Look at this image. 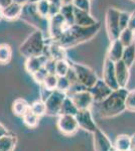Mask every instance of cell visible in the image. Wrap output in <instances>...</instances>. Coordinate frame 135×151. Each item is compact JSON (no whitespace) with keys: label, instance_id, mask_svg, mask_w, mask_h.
<instances>
[{"label":"cell","instance_id":"6da1fadb","mask_svg":"<svg viewBox=\"0 0 135 151\" xmlns=\"http://www.w3.org/2000/svg\"><path fill=\"white\" fill-rule=\"evenodd\" d=\"M128 90L126 88H119L113 92L105 100L97 103L99 115L103 118H111L126 110V98Z\"/></svg>","mask_w":135,"mask_h":151},{"label":"cell","instance_id":"7a4b0ae2","mask_svg":"<svg viewBox=\"0 0 135 151\" xmlns=\"http://www.w3.org/2000/svg\"><path fill=\"white\" fill-rule=\"evenodd\" d=\"M100 27H101V24L99 22L92 26H80L77 24H73L66 29L65 32L58 40L55 41L58 42L65 48L74 47L78 43L84 42L95 36L96 33L99 31Z\"/></svg>","mask_w":135,"mask_h":151},{"label":"cell","instance_id":"3957f363","mask_svg":"<svg viewBox=\"0 0 135 151\" xmlns=\"http://www.w3.org/2000/svg\"><path fill=\"white\" fill-rule=\"evenodd\" d=\"M45 47V41L43 31L35 30L23 41V43L19 47V50H20L21 55H24V57L30 58L43 55Z\"/></svg>","mask_w":135,"mask_h":151},{"label":"cell","instance_id":"277c9868","mask_svg":"<svg viewBox=\"0 0 135 151\" xmlns=\"http://www.w3.org/2000/svg\"><path fill=\"white\" fill-rule=\"evenodd\" d=\"M120 10L110 7L108 8L106 12V30L107 35L110 40H117L121 32L119 24V16H120Z\"/></svg>","mask_w":135,"mask_h":151},{"label":"cell","instance_id":"5b68a950","mask_svg":"<svg viewBox=\"0 0 135 151\" xmlns=\"http://www.w3.org/2000/svg\"><path fill=\"white\" fill-rule=\"evenodd\" d=\"M72 67L75 70L76 75H77L78 82L82 86H84L86 89L92 88L98 81L97 75L89 67H86V65L81 64H73Z\"/></svg>","mask_w":135,"mask_h":151},{"label":"cell","instance_id":"8992f818","mask_svg":"<svg viewBox=\"0 0 135 151\" xmlns=\"http://www.w3.org/2000/svg\"><path fill=\"white\" fill-rule=\"evenodd\" d=\"M67 94L62 91L55 90L51 91L48 97L45 99V103L46 107V115L50 116H58L60 115V111L62 108L63 102L65 101Z\"/></svg>","mask_w":135,"mask_h":151},{"label":"cell","instance_id":"52a82bcc","mask_svg":"<svg viewBox=\"0 0 135 151\" xmlns=\"http://www.w3.org/2000/svg\"><path fill=\"white\" fill-rule=\"evenodd\" d=\"M56 126L58 131L65 136H72L79 130V125L75 115H58Z\"/></svg>","mask_w":135,"mask_h":151},{"label":"cell","instance_id":"ba28073f","mask_svg":"<svg viewBox=\"0 0 135 151\" xmlns=\"http://www.w3.org/2000/svg\"><path fill=\"white\" fill-rule=\"evenodd\" d=\"M71 99H72L73 103L77 107L78 110H88L91 109V107L94 104V98H93L92 94L88 89H83L78 92H75L72 95H70Z\"/></svg>","mask_w":135,"mask_h":151},{"label":"cell","instance_id":"9c48e42d","mask_svg":"<svg viewBox=\"0 0 135 151\" xmlns=\"http://www.w3.org/2000/svg\"><path fill=\"white\" fill-rule=\"evenodd\" d=\"M69 26L70 24L67 23V21L65 20L61 13L51 17L50 22H48V31H50L51 38L53 40H58Z\"/></svg>","mask_w":135,"mask_h":151},{"label":"cell","instance_id":"30bf717a","mask_svg":"<svg viewBox=\"0 0 135 151\" xmlns=\"http://www.w3.org/2000/svg\"><path fill=\"white\" fill-rule=\"evenodd\" d=\"M76 119H77L79 128L83 129L84 131H87L89 133H94L98 129V126L93 119L91 110H80L76 114Z\"/></svg>","mask_w":135,"mask_h":151},{"label":"cell","instance_id":"8fae6325","mask_svg":"<svg viewBox=\"0 0 135 151\" xmlns=\"http://www.w3.org/2000/svg\"><path fill=\"white\" fill-rule=\"evenodd\" d=\"M103 80L112 90L119 89L116 73H115V63L108 58H105L104 67H103Z\"/></svg>","mask_w":135,"mask_h":151},{"label":"cell","instance_id":"7c38bea8","mask_svg":"<svg viewBox=\"0 0 135 151\" xmlns=\"http://www.w3.org/2000/svg\"><path fill=\"white\" fill-rule=\"evenodd\" d=\"M88 90L91 92L93 98H94V102H96V103L102 102L103 100L106 99L113 92V90L104 82L103 79L102 80L98 79V81L96 82V84L94 86Z\"/></svg>","mask_w":135,"mask_h":151},{"label":"cell","instance_id":"4fadbf2b","mask_svg":"<svg viewBox=\"0 0 135 151\" xmlns=\"http://www.w3.org/2000/svg\"><path fill=\"white\" fill-rule=\"evenodd\" d=\"M94 135V149L95 151H112L113 144L111 140L108 138V136L105 134L101 129L98 128L97 130L93 133Z\"/></svg>","mask_w":135,"mask_h":151},{"label":"cell","instance_id":"5bb4252c","mask_svg":"<svg viewBox=\"0 0 135 151\" xmlns=\"http://www.w3.org/2000/svg\"><path fill=\"white\" fill-rule=\"evenodd\" d=\"M130 68L122 60L115 63V73H116V79L118 82L119 88H126L129 81Z\"/></svg>","mask_w":135,"mask_h":151},{"label":"cell","instance_id":"9a60e30c","mask_svg":"<svg viewBox=\"0 0 135 151\" xmlns=\"http://www.w3.org/2000/svg\"><path fill=\"white\" fill-rule=\"evenodd\" d=\"M48 57H45V55H38V57H30L27 58L25 62V70L28 74L33 75L35 72H38V70H40L41 68L45 67V64L48 60Z\"/></svg>","mask_w":135,"mask_h":151},{"label":"cell","instance_id":"2e32d148","mask_svg":"<svg viewBox=\"0 0 135 151\" xmlns=\"http://www.w3.org/2000/svg\"><path fill=\"white\" fill-rule=\"evenodd\" d=\"M124 48H125V47L122 45L121 41H120L118 38H117V40H111L110 47L108 48L107 58L114 63L118 62V60H122Z\"/></svg>","mask_w":135,"mask_h":151},{"label":"cell","instance_id":"e0dca14e","mask_svg":"<svg viewBox=\"0 0 135 151\" xmlns=\"http://www.w3.org/2000/svg\"><path fill=\"white\" fill-rule=\"evenodd\" d=\"M96 23L97 21L90 12L80 10L75 7V24L80 26H92Z\"/></svg>","mask_w":135,"mask_h":151},{"label":"cell","instance_id":"ac0fdd59","mask_svg":"<svg viewBox=\"0 0 135 151\" xmlns=\"http://www.w3.org/2000/svg\"><path fill=\"white\" fill-rule=\"evenodd\" d=\"M45 47L48 48V55L46 57L53 58L56 60H64L66 58V50L65 47H62L58 42H56L53 40V42L50 45H46Z\"/></svg>","mask_w":135,"mask_h":151},{"label":"cell","instance_id":"d6986e66","mask_svg":"<svg viewBox=\"0 0 135 151\" xmlns=\"http://www.w3.org/2000/svg\"><path fill=\"white\" fill-rule=\"evenodd\" d=\"M22 9V5H19V4L13 2L6 8L2 9V15H3V18L7 19V20H14V19H17L21 16Z\"/></svg>","mask_w":135,"mask_h":151},{"label":"cell","instance_id":"ffe728a7","mask_svg":"<svg viewBox=\"0 0 135 151\" xmlns=\"http://www.w3.org/2000/svg\"><path fill=\"white\" fill-rule=\"evenodd\" d=\"M17 144L16 135L7 133L0 137V151H14Z\"/></svg>","mask_w":135,"mask_h":151},{"label":"cell","instance_id":"44dd1931","mask_svg":"<svg viewBox=\"0 0 135 151\" xmlns=\"http://www.w3.org/2000/svg\"><path fill=\"white\" fill-rule=\"evenodd\" d=\"M113 147L115 151H131V136L126 134L117 136Z\"/></svg>","mask_w":135,"mask_h":151},{"label":"cell","instance_id":"7402d4cb","mask_svg":"<svg viewBox=\"0 0 135 151\" xmlns=\"http://www.w3.org/2000/svg\"><path fill=\"white\" fill-rule=\"evenodd\" d=\"M29 109H30V105L24 99H17L12 104V112L14 113V115L18 117H22Z\"/></svg>","mask_w":135,"mask_h":151},{"label":"cell","instance_id":"603a6c76","mask_svg":"<svg viewBox=\"0 0 135 151\" xmlns=\"http://www.w3.org/2000/svg\"><path fill=\"white\" fill-rule=\"evenodd\" d=\"M60 13L63 15L68 24H75V6L73 4H62Z\"/></svg>","mask_w":135,"mask_h":151},{"label":"cell","instance_id":"cb8c5ba5","mask_svg":"<svg viewBox=\"0 0 135 151\" xmlns=\"http://www.w3.org/2000/svg\"><path fill=\"white\" fill-rule=\"evenodd\" d=\"M78 109L73 103L72 99L70 97H66L65 101L63 102L62 108L60 111V115H76L78 113Z\"/></svg>","mask_w":135,"mask_h":151},{"label":"cell","instance_id":"d4e9b609","mask_svg":"<svg viewBox=\"0 0 135 151\" xmlns=\"http://www.w3.org/2000/svg\"><path fill=\"white\" fill-rule=\"evenodd\" d=\"M118 40L121 41L122 45L126 47L135 42V32L132 31L131 29H129L128 27H126V28H124L123 30H121Z\"/></svg>","mask_w":135,"mask_h":151},{"label":"cell","instance_id":"484cf974","mask_svg":"<svg viewBox=\"0 0 135 151\" xmlns=\"http://www.w3.org/2000/svg\"><path fill=\"white\" fill-rule=\"evenodd\" d=\"M122 60H123L129 68H131L132 65H133L135 62V42L124 48L123 55H122Z\"/></svg>","mask_w":135,"mask_h":151},{"label":"cell","instance_id":"4316f807","mask_svg":"<svg viewBox=\"0 0 135 151\" xmlns=\"http://www.w3.org/2000/svg\"><path fill=\"white\" fill-rule=\"evenodd\" d=\"M50 7L51 2L48 0H40V1L35 3L36 12L43 18H48V16H50Z\"/></svg>","mask_w":135,"mask_h":151},{"label":"cell","instance_id":"83f0119b","mask_svg":"<svg viewBox=\"0 0 135 151\" xmlns=\"http://www.w3.org/2000/svg\"><path fill=\"white\" fill-rule=\"evenodd\" d=\"M12 57V50L7 43L0 45V65H5L10 62Z\"/></svg>","mask_w":135,"mask_h":151},{"label":"cell","instance_id":"f1b7e54d","mask_svg":"<svg viewBox=\"0 0 135 151\" xmlns=\"http://www.w3.org/2000/svg\"><path fill=\"white\" fill-rule=\"evenodd\" d=\"M23 123L27 126L28 128H35L38 127V122H40V117L36 116L33 112L30 111V109L26 112L25 114L22 116Z\"/></svg>","mask_w":135,"mask_h":151},{"label":"cell","instance_id":"f546056e","mask_svg":"<svg viewBox=\"0 0 135 151\" xmlns=\"http://www.w3.org/2000/svg\"><path fill=\"white\" fill-rule=\"evenodd\" d=\"M30 111L33 112L36 116L40 118L41 116L46 114V107L43 100H36L30 105Z\"/></svg>","mask_w":135,"mask_h":151},{"label":"cell","instance_id":"4dcf8cb0","mask_svg":"<svg viewBox=\"0 0 135 151\" xmlns=\"http://www.w3.org/2000/svg\"><path fill=\"white\" fill-rule=\"evenodd\" d=\"M58 79V77L56 75L48 74L45 79V81L43 82L41 86H43V88H45V90H48V91H50V92L55 91V90H56Z\"/></svg>","mask_w":135,"mask_h":151},{"label":"cell","instance_id":"1f68e13d","mask_svg":"<svg viewBox=\"0 0 135 151\" xmlns=\"http://www.w3.org/2000/svg\"><path fill=\"white\" fill-rule=\"evenodd\" d=\"M71 68V65L68 63L66 58L56 60V75L58 77H65Z\"/></svg>","mask_w":135,"mask_h":151},{"label":"cell","instance_id":"d6a6232c","mask_svg":"<svg viewBox=\"0 0 135 151\" xmlns=\"http://www.w3.org/2000/svg\"><path fill=\"white\" fill-rule=\"evenodd\" d=\"M71 88V83L67 79V77H58V85H56V90L62 91L64 93H67Z\"/></svg>","mask_w":135,"mask_h":151},{"label":"cell","instance_id":"836d02e7","mask_svg":"<svg viewBox=\"0 0 135 151\" xmlns=\"http://www.w3.org/2000/svg\"><path fill=\"white\" fill-rule=\"evenodd\" d=\"M126 110L135 112V90L128 91L126 98Z\"/></svg>","mask_w":135,"mask_h":151},{"label":"cell","instance_id":"e575fe53","mask_svg":"<svg viewBox=\"0 0 135 151\" xmlns=\"http://www.w3.org/2000/svg\"><path fill=\"white\" fill-rule=\"evenodd\" d=\"M73 5L75 6L76 8L80 9V10L90 12V8H91L90 0H74Z\"/></svg>","mask_w":135,"mask_h":151},{"label":"cell","instance_id":"d590c367","mask_svg":"<svg viewBox=\"0 0 135 151\" xmlns=\"http://www.w3.org/2000/svg\"><path fill=\"white\" fill-rule=\"evenodd\" d=\"M48 75V70L45 69V67L41 68L40 70H38V72H35L34 74L32 75V78L33 80L35 81L36 83H38V84H43V82L45 81V79L46 78V76Z\"/></svg>","mask_w":135,"mask_h":151},{"label":"cell","instance_id":"8d00e7d4","mask_svg":"<svg viewBox=\"0 0 135 151\" xmlns=\"http://www.w3.org/2000/svg\"><path fill=\"white\" fill-rule=\"evenodd\" d=\"M129 17H130V13H128V12H125V11L120 12L119 24H120V28H121V30H123L124 28L127 27V25H128V21H129Z\"/></svg>","mask_w":135,"mask_h":151},{"label":"cell","instance_id":"74e56055","mask_svg":"<svg viewBox=\"0 0 135 151\" xmlns=\"http://www.w3.org/2000/svg\"><path fill=\"white\" fill-rule=\"evenodd\" d=\"M56 60H53V58H48V60H46V62L45 64V69L48 70V74L56 75Z\"/></svg>","mask_w":135,"mask_h":151},{"label":"cell","instance_id":"f35d334b","mask_svg":"<svg viewBox=\"0 0 135 151\" xmlns=\"http://www.w3.org/2000/svg\"><path fill=\"white\" fill-rule=\"evenodd\" d=\"M61 4H56V3H51V7H50V16L48 18L53 17V16L56 15V14L60 13L61 10Z\"/></svg>","mask_w":135,"mask_h":151},{"label":"cell","instance_id":"ab89813d","mask_svg":"<svg viewBox=\"0 0 135 151\" xmlns=\"http://www.w3.org/2000/svg\"><path fill=\"white\" fill-rule=\"evenodd\" d=\"M127 27L135 32V11H133L132 13H130V17H129V21H128V25H127Z\"/></svg>","mask_w":135,"mask_h":151},{"label":"cell","instance_id":"60d3db41","mask_svg":"<svg viewBox=\"0 0 135 151\" xmlns=\"http://www.w3.org/2000/svg\"><path fill=\"white\" fill-rule=\"evenodd\" d=\"M11 3H13V0H0V8L4 9L7 6H9Z\"/></svg>","mask_w":135,"mask_h":151},{"label":"cell","instance_id":"b9f144b4","mask_svg":"<svg viewBox=\"0 0 135 151\" xmlns=\"http://www.w3.org/2000/svg\"><path fill=\"white\" fill-rule=\"evenodd\" d=\"M7 133H9V132H8V130L6 129V127L0 123V137H2V136L5 135V134H7Z\"/></svg>","mask_w":135,"mask_h":151},{"label":"cell","instance_id":"7bdbcfd3","mask_svg":"<svg viewBox=\"0 0 135 151\" xmlns=\"http://www.w3.org/2000/svg\"><path fill=\"white\" fill-rule=\"evenodd\" d=\"M13 2H15V3L19 4V5L24 6L25 4H27V3H28L29 0H13Z\"/></svg>","mask_w":135,"mask_h":151},{"label":"cell","instance_id":"ee69618b","mask_svg":"<svg viewBox=\"0 0 135 151\" xmlns=\"http://www.w3.org/2000/svg\"><path fill=\"white\" fill-rule=\"evenodd\" d=\"M131 150H135V134L131 136Z\"/></svg>","mask_w":135,"mask_h":151},{"label":"cell","instance_id":"f6af8a7d","mask_svg":"<svg viewBox=\"0 0 135 151\" xmlns=\"http://www.w3.org/2000/svg\"><path fill=\"white\" fill-rule=\"evenodd\" d=\"M74 0H61L62 4H73Z\"/></svg>","mask_w":135,"mask_h":151},{"label":"cell","instance_id":"bcb514c9","mask_svg":"<svg viewBox=\"0 0 135 151\" xmlns=\"http://www.w3.org/2000/svg\"><path fill=\"white\" fill-rule=\"evenodd\" d=\"M48 1H50V2H51V3L61 4V5H62V2H61V0H48Z\"/></svg>","mask_w":135,"mask_h":151},{"label":"cell","instance_id":"7dc6e473","mask_svg":"<svg viewBox=\"0 0 135 151\" xmlns=\"http://www.w3.org/2000/svg\"><path fill=\"white\" fill-rule=\"evenodd\" d=\"M40 0H29V2L28 3H33V4H35L36 2H38Z\"/></svg>","mask_w":135,"mask_h":151},{"label":"cell","instance_id":"c3c4849f","mask_svg":"<svg viewBox=\"0 0 135 151\" xmlns=\"http://www.w3.org/2000/svg\"><path fill=\"white\" fill-rule=\"evenodd\" d=\"M1 18H3V15H2V8H0V20Z\"/></svg>","mask_w":135,"mask_h":151},{"label":"cell","instance_id":"681fc988","mask_svg":"<svg viewBox=\"0 0 135 151\" xmlns=\"http://www.w3.org/2000/svg\"><path fill=\"white\" fill-rule=\"evenodd\" d=\"M130 1H132V2H135V0H130Z\"/></svg>","mask_w":135,"mask_h":151}]
</instances>
